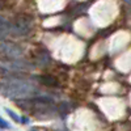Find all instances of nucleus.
Segmentation results:
<instances>
[{
  "mask_svg": "<svg viewBox=\"0 0 131 131\" xmlns=\"http://www.w3.org/2000/svg\"><path fill=\"white\" fill-rule=\"evenodd\" d=\"M9 36H12V24H9L7 20L0 21V41L7 39Z\"/></svg>",
  "mask_w": 131,
  "mask_h": 131,
  "instance_id": "39448f33",
  "label": "nucleus"
},
{
  "mask_svg": "<svg viewBox=\"0 0 131 131\" xmlns=\"http://www.w3.org/2000/svg\"><path fill=\"white\" fill-rule=\"evenodd\" d=\"M0 52L7 58H23L24 50L13 42H0Z\"/></svg>",
  "mask_w": 131,
  "mask_h": 131,
  "instance_id": "7ed1b4c3",
  "label": "nucleus"
},
{
  "mask_svg": "<svg viewBox=\"0 0 131 131\" xmlns=\"http://www.w3.org/2000/svg\"><path fill=\"white\" fill-rule=\"evenodd\" d=\"M31 28L29 21H23V20H17L15 24H12V36L16 37H25L30 33Z\"/></svg>",
  "mask_w": 131,
  "mask_h": 131,
  "instance_id": "20e7f679",
  "label": "nucleus"
},
{
  "mask_svg": "<svg viewBox=\"0 0 131 131\" xmlns=\"http://www.w3.org/2000/svg\"><path fill=\"white\" fill-rule=\"evenodd\" d=\"M3 20H5L4 17H2V16H0V21H3Z\"/></svg>",
  "mask_w": 131,
  "mask_h": 131,
  "instance_id": "6e6552de",
  "label": "nucleus"
},
{
  "mask_svg": "<svg viewBox=\"0 0 131 131\" xmlns=\"http://www.w3.org/2000/svg\"><path fill=\"white\" fill-rule=\"evenodd\" d=\"M38 92L39 89L34 84L23 78H9L3 85V93L10 98H26Z\"/></svg>",
  "mask_w": 131,
  "mask_h": 131,
  "instance_id": "f257e3e1",
  "label": "nucleus"
},
{
  "mask_svg": "<svg viewBox=\"0 0 131 131\" xmlns=\"http://www.w3.org/2000/svg\"><path fill=\"white\" fill-rule=\"evenodd\" d=\"M30 131H34V130H30Z\"/></svg>",
  "mask_w": 131,
  "mask_h": 131,
  "instance_id": "1a4fd4ad",
  "label": "nucleus"
},
{
  "mask_svg": "<svg viewBox=\"0 0 131 131\" xmlns=\"http://www.w3.org/2000/svg\"><path fill=\"white\" fill-rule=\"evenodd\" d=\"M10 126H9V123L8 122H5L4 119L0 117V128H9Z\"/></svg>",
  "mask_w": 131,
  "mask_h": 131,
  "instance_id": "0eeeda50",
  "label": "nucleus"
},
{
  "mask_svg": "<svg viewBox=\"0 0 131 131\" xmlns=\"http://www.w3.org/2000/svg\"><path fill=\"white\" fill-rule=\"evenodd\" d=\"M5 112H7V113H8L10 117H12V119H13L15 122H21V118H20V117H18V115H17L15 112L10 110V109H5Z\"/></svg>",
  "mask_w": 131,
  "mask_h": 131,
  "instance_id": "423d86ee",
  "label": "nucleus"
},
{
  "mask_svg": "<svg viewBox=\"0 0 131 131\" xmlns=\"http://www.w3.org/2000/svg\"><path fill=\"white\" fill-rule=\"evenodd\" d=\"M0 67L12 72H26L33 70V66L23 60V58H8L0 60Z\"/></svg>",
  "mask_w": 131,
  "mask_h": 131,
  "instance_id": "f03ea898",
  "label": "nucleus"
}]
</instances>
